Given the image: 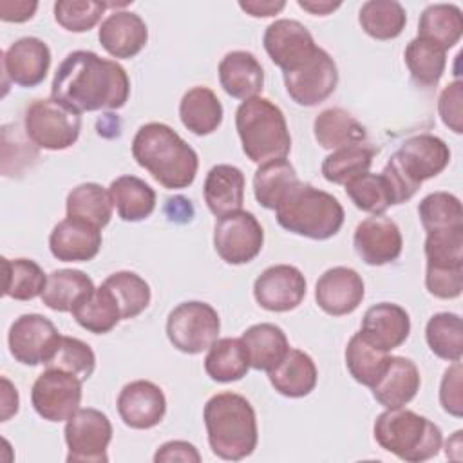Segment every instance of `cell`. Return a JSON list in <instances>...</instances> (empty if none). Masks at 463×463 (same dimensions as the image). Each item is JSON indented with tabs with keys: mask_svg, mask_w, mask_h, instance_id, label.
Returning <instances> with one entry per match:
<instances>
[{
	"mask_svg": "<svg viewBox=\"0 0 463 463\" xmlns=\"http://www.w3.org/2000/svg\"><path fill=\"white\" fill-rule=\"evenodd\" d=\"M51 67V49L36 36H24L2 51V78L7 90V81L18 87L40 85Z\"/></svg>",
	"mask_w": 463,
	"mask_h": 463,
	"instance_id": "cell-16",
	"label": "cell"
},
{
	"mask_svg": "<svg viewBox=\"0 0 463 463\" xmlns=\"http://www.w3.org/2000/svg\"><path fill=\"white\" fill-rule=\"evenodd\" d=\"M222 105L217 94L203 85L186 90L179 101V118L195 136H208L222 123Z\"/></svg>",
	"mask_w": 463,
	"mask_h": 463,
	"instance_id": "cell-28",
	"label": "cell"
},
{
	"mask_svg": "<svg viewBox=\"0 0 463 463\" xmlns=\"http://www.w3.org/2000/svg\"><path fill=\"white\" fill-rule=\"evenodd\" d=\"M425 288L436 298H458L463 291V266L427 264Z\"/></svg>",
	"mask_w": 463,
	"mask_h": 463,
	"instance_id": "cell-50",
	"label": "cell"
},
{
	"mask_svg": "<svg viewBox=\"0 0 463 463\" xmlns=\"http://www.w3.org/2000/svg\"><path fill=\"white\" fill-rule=\"evenodd\" d=\"M438 114L449 130L454 134L463 132V83L459 80H454L439 92Z\"/></svg>",
	"mask_w": 463,
	"mask_h": 463,
	"instance_id": "cell-51",
	"label": "cell"
},
{
	"mask_svg": "<svg viewBox=\"0 0 463 463\" xmlns=\"http://www.w3.org/2000/svg\"><path fill=\"white\" fill-rule=\"evenodd\" d=\"M429 349L441 360L459 362L463 356V322L456 313L441 311L429 318L425 326Z\"/></svg>",
	"mask_w": 463,
	"mask_h": 463,
	"instance_id": "cell-41",
	"label": "cell"
},
{
	"mask_svg": "<svg viewBox=\"0 0 463 463\" xmlns=\"http://www.w3.org/2000/svg\"><path fill=\"white\" fill-rule=\"evenodd\" d=\"M421 385L420 369L411 358L389 356L380 378L371 387L373 398L385 409L405 407Z\"/></svg>",
	"mask_w": 463,
	"mask_h": 463,
	"instance_id": "cell-24",
	"label": "cell"
},
{
	"mask_svg": "<svg viewBox=\"0 0 463 463\" xmlns=\"http://www.w3.org/2000/svg\"><path fill=\"white\" fill-rule=\"evenodd\" d=\"M36 9H38V2L2 0L0 2V20L13 22V24H22V22L31 20L34 16Z\"/></svg>",
	"mask_w": 463,
	"mask_h": 463,
	"instance_id": "cell-54",
	"label": "cell"
},
{
	"mask_svg": "<svg viewBox=\"0 0 463 463\" xmlns=\"http://www.w3.org/2000/svg\"><path fill=\"white\" fill-rule=\"evenodd\" d=\"M351 203L371 215H383V212L394 206L392 192L382 174H360L344 184Z\"/></svg>",
	"mask_w": 463,
	"mask_h": 463,
	"instance_id": "cell-46",
	"label": "cell"
},
{
	"mask_svg": "<svg viewBox=\"0 0 463 463\" xmlns=\"http://www.w3.org/2000/svg\"><path fill=\"white\" fill-rule=\"evenodd\" d=\"M212 452L226 461H241L253 454L259 441L253 405L237 392L213 394L203 411Z\"/></svg>",
	"mask_w": 463,
	"mask_h": 463,
	"instance_id": "cell-3",
	"label": "cell"
},
{
	"mask_svg": "<svg viewBox=\"0 0 463 463\" xmlns=\"http://www.w3.org/2000/svg\"><path fill=\"white\" fill-rule=\"evenodd\" d=\"M71 313L78 326L94 335L110 333L121 320V311L103 284L80 300Z\"/></svg>",
	"mask_w": 463,
	"mask_h": 463,
	"instance_id": "cell-37",
	"label": "cell"
},
{
	"mask_svg": "<svg viewBox=\"0 0 463 463\" xmlns=\"http://www.w3.org/2000/svg\"><path fill=\"white\" fill-rule=\"evenodd\" d=\"M297 4L300 9H304L311 14H317V16L331 14L333 11H336L342 5V2H331V0H298Z\"/></svg>",
	"mask_w": 463,
	"mask_h": 463,
	"instance_id": "cell-57",
	"label": "cell"
},
{
	"mask_svg": "<svg viewBox=\"0 0 463 463\" xmlns=\"http://www.w3.org/2000/svg\"><path fill=\"white\" fill-rule=\"evenodd\" d=\"M156 463H170V461H183V463H199L201 454L195 449V445L183 441V439H172L163 443L156 454H154Z\"/></svg>",
	"mask_w": 463,
	"mask_h": 463,
	"instance_id": "cell-53",
	"label": "cell"
},
{
	"mask_svg": "<svg viewBox=\"0 0 463 463\" xmlns=\"http://www.w3.org/2000/svg\"><path fill=\"white\" fill-rule=\"evenodd\" d=\"M109 4L94 0H58L54 2V20L69 33H87L101 20Z\"/></svg>",
	"mask_w": 463,
	"mask_h": 463,
	"instance_id": "cell-48",
	"label": "cell"
},
{
	"mask_svg": "<svg viewBox=\"0 0 463 463\" xmlns=\"http://www.w3.org/2000/svg\"><path fill=\"white\" fill-rule=\"evenodd\" d=\"M83 382L65 371L47 367L33 383L31 403L47 421H67L81 403Z\"/></svg>",
	"mask_w": 463,
	"mask_h": 463,
	"instance_id": "cell-12",
	"label": "cell"
},
{
	"mask_svg": "<svg viewBox=\"0 0 463 463\" xmlns=\"http://www.w3.org/2000/svg\"><path fill=\"white\" fill-rule=\"evenodd\" d=\"M306 291V277L291 264H273L253 282V297L257 304L273 313H286L298 307Z\"/></svg>",
	"mask_w": 463,
	"mask_h": 463,
	"instance_id": "cell-15",
	"label": "cell"
},
{
	"mask_svg": "<svg viewBox=\"0 0 463 463\" xmlns=\"http://www.w3.org/2000/svg\"><path fill=\"white\" fill-rule=\"evenodd\" d=\"M4 295L13 300H33L42 297L47 275L31 259H2Z\"/></svg>",
	"mask_w": 463,
	"mask_h": 463,
	"instance_id": "cell-42",
	"label": "cell"
},
{
	"mask_svg": "<svg viewBox=\"0 0 463 463\" xmlns=\"http://www.w3.org/2000/svg\"><path fill=\"white\" fill-rule=\"evenodd\" d=\"M98 40L112 58L130 60L145 49L148 42V27L136 13L114 11L101 22Z\"/></svg>",
	"mask_w": 463,
	"mask_h": 463,
	"instance_id": "cell-22",
	"label": "cell"
},
{
	"mask_svg": "<svg viewBox=\"0 0 463 463\" xmlns=\"http://www.w3.org/2000/svg\"><path fill=\"white\" fill-rule=\"evenodd\" d=\"M45 367L71 373L78 376L81 382H85L92 376L96 369V354L87 342L61 335L60 344L51 360L45 364Z\"/></svg>",
	"mask_w": 463,
	"mask_h": 463,
	"instance_id": "cell-47",
	"label": "cell"
},
{
	"mask_svg": "<svg viewBox=\"0 0 463 463\" xmlns=\"http://www.w3.org/2000/svg\"><path fill=\"white\" fill-rule=\"evenodd\" d=\"M411 78L420 87H434L441 80L447 67V51L438 43L416 36L403 52Z\"/></svg>",
	"mask_w": 463,
	"mask_h": 463,
	"instance_id": "cell-36",
	"label": "cell"
},
{
	"mask_svg": "<svg viewBox=\"0 0 463 463\" xmlns=\"http://www.w3.org/2000/svg\"><path fill=\"white\" fill-rule=\"evenodd\" d=\"M365 286L358 271L347 266L326 269L315 286V300L318 307L331 317L353 313L364 300Z\"/></svg>",
	"mask_w": 463,
	"mask_h": 463,
	"instance_id": "cell-19",
	"label": "cell"
},
{
	"mask_svg": "<svg viewBox=\"0 0 463 463\" xmlns=\"http://www.w3.org/2000/svg\"><path fill=\"white\" fill-rule=\"evenodd\" d=\"M239 7L250 16L268 18V16L279 14L286 7V2L284 0H246V2H239Z\"/></svg>",
	"mask_w": 463,
	"mask_h": 463,
	"instance_id": "cell-55",
	"label": "cell"
},
{
	"mask_svg": "<svg viewBox=\"0 0 463 463\" xmlns=\"http://www.w3.org/2000/svg\"><path fill=\"white\" fill-rule=\"evenodd\" d=\"M132 157L166 190L190 186L199 168L197 152L172 127L157 121L137 128Z\"/></svg>",
	"mask_w": 463,
	"mask_h": 463,
	"instance_id": "cell-2",
	"label": "cell"
},
{
	"mask_svg": "<svg viewBox=\"0 0 463 463\" xmlns=\"http://www.w3.org/2000/svg\"><path fill=\"white\" fill-rule=\"evenodd\" d=\"M235 128L242 152L251 163L282 159L291 150V136L284 112L268 98L242 101L235 112Z\"/></svg>",
	"mask_w": 463,
	"mask_h": 463,
	"instance_id": "cell-5",
	"label": "cell"
},
{
	"mask_svg": "<svg viewBox=\"0 0 463 463\" xmlns=\"http://www.w3.org/2000/svg\"><path fill=\"white\" fill-rule=\"evenodd\" d=\"M358 22L365 34L385 42L402 34L407 24V13L396 0H369L360 7Z\"/></svg>",
	"mask_w": 463,
	"mask_h": 463,
	"instance_id": "cell-39",
	"label": "cell"
},
{
	"mask_svg": "<svg viewBox=\"0 0 463 463\" xmlns=\"http://www.w3.org/2000/svg\"><path fill=\"white\" fill-rule=\"evenodd\" d=\"M24 130L34 146L58 152L78 141L81 118L54 98H40L27 105Z\"/></svg>",
	"mask_w": 463,
	"mask_h": 463,
	"instance_id": "cell-7",
	"label": "cell"
},
{
	"mask_svg": "<svg viewBox=\"0 0 463 463\" xmlns=\"http://www.w3.org/2000/svg\"><path fill=\"white\" fill-rule=\"evenodd\" d=\"M109 194L119 219L127 222H139L156 210L154 188L136 175H119L110 186Z\"/></svg>",
	"mask_w": 463,
	"mask_h": 463,
	"instance_id": "cell-31",
	"label": "cell"
},
{
	"mask_svg": "<svg viewBox=\"0 0 463 463\" xmlns=\"http://www.w3.org/2000/svg\"><path fill=\"white\" fill-rule=\"evenodd\" d=\"M450 161L449 145L432 134H418L405 139L389 163L418 190L423 181L439 175Z\"/></svg>",
	"mask_w": 463,
	"mask_h": 463,
	"instance_id": "cell-13",
	"label": "cell"
},
{
	"mask_svg": "<svg viewBox=\"0 0 463 463\" xmlns=\"http://www.w3.org/2000/svg\"><path fill=\"white\" fill-rule=\"evenodd\" d=\"M268 378L279 394L286 398H304L317 387L318 369L307 353L289 347L286 356L268 371Z\"/></svg>",
	"mask_w": 463,
	"mask_h": 463,
	"instance_id": "cell-26",
	"label": "cell"
},
{
	"mask_svg": "<svg viewBox=\"0 0 463 463\" xmlns=\"http://www.w3.org/2000/svg\"><path fill=\"white\" fill-rule=\"evenodd\" d=\"M411 333V317L400 304L378 302L362 318L360 335L374 347L389 353L400 347Z\"/></svg>",
	"mask_w": 463,
	"mask_h": 463,
	"instance_id": "cell-23",
	"label": "cell"
},
{
	"mask_svg": "<svg viewBox=\"0 0 463 463\" xmlns=\"http://www.w3.org/2000/svg\"><path fill=\"white\" fill-rule=\"evenodd\" d=\"M206 374L219 383L237 382L250 371V360L241 338H217L204 356Z\"/></svg>",
	"mask_w": 463,
	"mask_h": 463,
	"instance_id": "cell-34",
	"label": "cell"
},
{
	"mask_svg": "<svg viewBox=\"0 0 463 463\" xmlns=\"http://www.w3.org/2000/svg\"><path fill=\"white\" fill-rule=\"evenodd\" d=\"M418 217L427 233L463 228L461 201L449 192H432L418 204Z\"/></svg>",
	"mask_w": 463,
	"mask_h": 463,
	"instance_id": "cell-45",
	"label": "cell"
},
{
	"mask_svg": "<svg viewBox=\"0 0 463 463\" xmlns=\"http://www.w3.org/2000/svg\"><path fill=\"white\" fill-rule=\"evenodd\" d=\"M463 34V14L454 4H430L423 9L418 22V36L452 49Z\"/></svg>",
	"mask_w": 463,
	"mask_h": 463,
	"instance_id": "cell-35",
	"label": "cell"
},
{
	"mask_svg": "<svg viewBox=\"0 0 463 463\" xmlns=\"http://www.w3.org/2000/svg\"><path fill=\"white\" fill-rule=\"evenodd\" d=\"M423 250L427 264L463 266V228L427 233Z\"/></svg>",
	"mask_w": 463,
	"mask_h": 463,
	"instance_id": "cell-49",
	"label": "cell"
},
{
	"mask_svg": "<svg viewBox=\"0 0 463 463\" xmlns=\"http://www.w3.org/2000/svg\"><path fill=\"white\" fill-rule=\"evenodd\" d=\"M461 360L452 362L450 367L445 369L441 383H439V403L445 412L454 418L463 416V396H461Z\"/></svg>",
	"mask_w": 463,
	"mask_h": 463,
	"instance_id": "cell-52",
	"label": "cell"
},
{
	"mask_svg": "<svg viewBox=\"0 0 463 463\" xmlns=\"http://www.w3.org/2000/svg\"><path fill=\"white\" fill-rule=\"evenodd\" d=\"M356 255L369 266L394 262L403 248L400 226L385 215H371L358 222L353 233Z\"/></svg>",
	"mask_w": 463,
	"mask_h": 463,
	"instance_id": "cell-18",
	"label": "cell"
},
{
	"mask_svg": "<svg viewBox=\"0 0 463 463\" xmlns=\"http://www.w3.org/2000/svg\"><path fill=\"white\" fill-rule=\"evenodd\" d=\"M298 181L297 170L286 157L273 159L255 170L253 195L262 208L275 210Z\"/></svg>",
	"mask_w": 463,
	"mask_h": 463,
	"instance_id": "cell-33",
	"label": "cell"
},
{
	"mask_svg": "<svg viewBox=\"0 0 463 463\" xmlns=\"http://www.w3.org/2000/svg\"><path fill=\"white\" fill-rule=\"evenodd\" d=\"M262 45L269 60L280 67L282 72L297 69L317 51V43L307 27L291 18L271 22L264 31Z\"/></svg>",
	"mask_w": 463,
	"mask_h": 463,
	"instance_id": "cell-17",
	"label": "cell"
},
{
	"mask_svg": "<svg viewBox=\"0 0 463 463\" xmlns=\"http://www.w3.org/2000/svg\"><path fill=\"white\" fill-rule=\"evenodd\" d=\"M221 331V320L213 306L201 300L177 304L166 318V336L170 344L186 354L206 351Z\"/></svg>",
	"mask_w": 463,
	"mask_h": 463,
	"instance_id": "cell-8",
	"label": "cell"
},
{
	"mask_svg": "<svg viewBox=\"0 0 463 463\" xmlns=\"http://www.w3.org/2000/svg\"><path fill=\"white\" fill-rule=\"evenodd\" d=\"M118 414L130 429L146 430L161 423L166 412V398L150 380H134L118 394Z\"/></svg>",
	"mask_w": 463,
	"mask_h": 463,
	"instance_id": "cell-20",
	"label": "cell"
},
{
	"mask_svg": "<svg viewBox=\"0 0 463 463\" xmlns=\"http://www.w3.org/2000/svg\"><path fill=\"white\" fill-rule=\"evenodd\" d=\"M101 284L114 297L121 311V320L136 318L150 304V298H152L150 286L141 275L134 271H127V269L116 271L109 275Z\"/></svg>",
	"mask_w": 463,
	"mask_h": 463,
	"instance_id": "cell-40",
	"label": "cell"
},
{
	"mask_svg": "<svg viewBox=\"0 0 463 463\" xmlns=\"http://www.w3.org/2000/svg\"><path fill=\"white\" fill-rule=\"evenodd\" d=\"M166 208H172V213H168L170 221H190L192 217V206L190 201L184 197H174L166 201Z\"/></svg>",
	"mask_w": 463,
	"mask_h": 463,
	"instance_id": "cell-58",
	"label": "cell"
},
{
	"mask_svg": "<svg viewBox=\"0 0 463 463\" xmlns=\"http://www.w3.org/2000/svg\"><path fill=\"white\" fill-rule=\"evenodd\" d=\"M246 179L241 168L233 165H215L208 170L203 195L208 210L215 217L237 212L244 203Z\"/></svg>",
	"mask_w": 463,
	"mask_h": 463,
	"instance_id": "cell-27",
	"label": "cell"
},
{
	"mask_svg": "<svg viewBox=\"0 0 463 463\" xmlns=\"http://www.w3.org/2000/svg\"><path fill=\"white\" fill-rule=\"evenodd\" d=\"M288 96L300 107H315L326 101L338 85V69L327 51H317L297 69L282 72Z\"/></svg>",
	"mask_w": 463,
	"mask_h": 463,
	"instance_id": "cell-11",
	"label": "cell"
},
{
	"mask_svg": "<svg viewBox=\"0 0 463 463\" xmlns=\"http://www.w3.org/2000/svg\"><path fill=\"white\" fill-rule=\"evenodd\" d=\"M374 150L367 145H351L333 150L322 161V175L333 184H345L360 174L369 172Z\"/></svg>",
	"mask_w": 463,
	"mask_h": 463,
	"instance_id": "cell-44",
	"label": "cell"
},
{
	"mask_svg": "<svg viewBox=\"0 0 463 463\" xmlns=\"http://www.w3.org/2000/svg\"><path fill=\"white\" fill-rule=\"evenodd\" d=\"M92 279L81 269H54L47 275L42 302L60 313H71L74 306L94 291Z\"/></svg>",
	"mask_w": 463,
	"mask_h": 463,
	"instance_id": "cell-32",
	"label": "cell"
},
{
	"mask_svg": "<svg viewBox=\"0 0 463 463\" xmlns=\"http://www.w3.org/2000/svg\"><path fill=\"white\" fill-rule=\"evenodd\" d=\"M65 443L69 463H105L107 449L112 439L109 416L92 407H80L65 423Z\"/></svg>",
	"mask_w": 463,
	"mask_h": 463,
	"instance_id": "cell-9",
	"label": "cell"
},
{
	"mask_svg": "<svg viewBox=\"0 0 463 463\" xmlns=\"http://www.w3.org/2000/svg\"><path fill=\"white\" fill-rule=\"evenodd\" d=\"M60 331L43 315H20L9 327L7 344L13 358L24 365L47 364L60 344Z\"/></svg>",
	"mask_w": 463,
	"mask_h": 463,
	"instance_id": "cell-14",
	"label": "cell"
},
{
	"mask_svg": "<svg viewBox=\"0 0 463 463\" xmlns=\"http://www.w3.org/2000/svg\"><path fill=\"white\" fill-rule=\"evenodd\" d=\"M275 217L289 233L327 241L340 232L345 213L335 195L298 181L275 208Z\"/></svg>",
	"mask_w": 463,
	"mask_h": 463,
	"instance_id": "cell-4",
	"label": "cell"
},
{
	"mask_svg": "<svg viewBox=\"0 0 463 463\" xmlns=\"http://www.w3.org/2000/svg\"><path fill=\"white\" fill-rule=\"evenodd\" d=\"M101 228L76 217L60 221L49 235V250L61 262H87L101 250Z\"/></svg>",
	"mask_w": 463,
	"mask_h": 463,
	"instance_id": "cell-21",
	"label": "cell"
},
{
	"mask_svg": "<svg viewBox=\"0 0 463 463\" xmlns=\"http://www.w3.org/2000/svg\"><path fill=\"white\" fill-rule=\"evenodd\" d=\"M373 434L383 450L409 463L434 458L443 445V432L434 421L403 407L378 414Z\"/></svg>",
	"mask_w": 463,
	"mask_h": 463,
	"instance_id": "cell-6",
	"label": "cell"
},
{
	"mask_svg": "<svg viewBox=\"0 0 463 463\" xmlns=\"http://www.w3.org/2000/svg\"><path fill=\"white\" fill-rule=\"evenodd\" d=\"M250 367L257 371H271L288 353L289 342L286 333L269 322L250 326L241 336Z\"/></svg>",
	"mask_w": 463,
	"mask_h": 463,
	"instance_id": "cell-29",
	"label": "cell"
},
{
	"mask_svg": "<svg viewBox=\"0 0 463 463\" xmlns=\"http://www.w3.org/2000/svg\"><path fill=\"white\" fill-rule=\"evenodd\" d=\"M219 83L235 99H250L264 87V69L250 51H230L219 61Z\"/></svg>",
	"mask_w": 463,
	"mask_h": 463,
	"instance_id": "cell-25",
	"label": "cell"
},
{
	"mask_svg": "<svg viewBox=\"0 0 463 463\" xmlns=\"http://www.w3.org/2000/svg\"><path fill=\"white\" fill-rule=\"evenodd\" d=\"M18 405H20V398H18L16 387L5 376H2V412H0V420L7 421L11 416H14L18 412Z\"/></svg>",
	"mask_w": 463,
	"mask_h": 463,
	"instance_id": "cell-56",
	"label": "cell"
},
{
	"mask_svg": "<svg viewBox=\"0 0 463 463\" xmlns=\"http://www.w3.org/2000/svg\"><path fill=\"white\" fill-rule=\"evenodd\" d=\"M128 96L130 80L127 71L116 60L101 58L92 51L69 52L51 83V98L78 114L118 110Z\"/></svg>",
	"mask_w": 463,
	"mask_h": 463,
	"instance_id": "cell-1",
	"label": "cell"
},
{
	"mask_svg": "<svg viewBox=\"0 0 463 463\" xmlns=\"http://www.w3.org/2000/svg\"><path fill=\"white\" fill-rule=\"evenodd\" d=\"M313 134L317 143L326 150L360 145L367 137L365 127L340 107L322 110L313 121Z\"/></svg>",
	"mask_w": 463,
	"mask_h": 463,
	"instance_id": "cell-30",
	"label": "cell"
},
{
	"mask_svg": "<svg viewBox=\"0 0 463 463\" xmlns=\"http://www.w3.org/2000/svg\"><path fill=\"white\" fill-rule=\"evenodd\" d=\"M389 360V353L369 344L360 331L354 333L345 345V367L354 382L373 387L383 373Z\"/></svg>",
	"mask_w": 463,
	"mask_h": 463,
	"instance_id": "cell-43",
	"label": "cell"
},
{
	"mask_svg": "<svg viewBox=\"0 0 463 463\" xmlns=\"http://www.w3.org/2000/svg\"><path fill=\"white\" fill-rule=\"evenodd\" d=\"M262 244L264 230L251 212L237 210L226 213L213 226V248L228 264L251 262L260 253Z\"/></svg>",
	"mask_w": 463,
	"mask_h": 463,
	"instance_id": "cell-10",
	"label": "cell"
},
{
	"mask_svg": "<svg viewBox=\"0 0 463 463\" xmlns=\"http://www.w3.org/2000/svg\"><path fill=\"white\" fill-rule=\"evenodd\" d=\"M112 199L109 190L98 183H81L74 186L65 201L67 217L83 219L98 228H105L112 217Z\"/></svg>",
	"mask_w": 463,
	"mask_h": 463,
	"instance_id": "cell-38",
	"label": "cell"
},
{
	"mask_svg": "<svg viewBox=\"0 0 463 463\" xmlns=\"http://www.w3.org/2000/svg\"><path fill=\"white\" fill-rule=\"evenodd\" d=\"M461 434H463V430H456V432L447 439V443H445V454H447V458H450L452 452L456 450V452H458V458L461 459V449H463Z\"/></svg>",
	"mask_w": 463,
	"mask_h": 463,
	"instance_id": "cell-59",
	"label": "cell"
}]
</instances>
